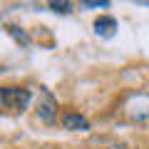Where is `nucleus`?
I'll use <instances>...</instances> for the list:
<instances>
[{"label":"nucleus","mask_w":149,"mask_h":149,"mask_svg":"<svg viewBox=\"0 0 149 149\" xmlns=\"http://www.w3.org/2000/svg\"><path fill=\"white\" fill-rule=\"evenodd\" d=\"M3 100H5V109L13 112H22L30 104V90L25 87H3Z\"/></svg>","instance_id":"obj_1"},{"label":"nucleus","mask_w":149,"mask_h":149,"mask_svg":"<svg viewBox=\"0 0 149 149\" xmlns=\"http://www.w3.org/2000/svg\"><path fill=\"white\" fill-rule=\"evenodd\" d=\"M5 109V100H3V87H0V112Z\"/></svg>","instance_id":"obj_7"},{"label":"nucleus","mask_w":149,"mask_h":149,"mask_svg":"<svg viewBox=\"0 0 149 149\" xmlns=\"http://www.w3.org/2000/svg\"><path fill=\"white\" fill-rule=\"evenodd\" d=\"M85 8H107V0H90V3H82Z\"/></svg>","instance_id":"obj_6"},{"label":"nucleus","mask_w":149,"mask_h":149,"mask_svg":"<svg viewBox=\"0 0 149 149\" xmlns=\"http://www.w3.org/2000/svg\"><path fill=\"white\" fill-rule=\"evenodd\" d=\"M114 27H117V22H114V17H100V20L95 22V30H97V35H112L114 32Z\"/></svg>","instance_id":"obj_4"},{"label":"nucleus","mask_w":149,"mask_h":149,"mask_svg":"<svg viewBox=\"0 0 149 149\" xmlns=\"http://www.w3.org/2000/svg\"><path fill=\"white\" fill-rule=\"evenodd\" d=\"M57 100L52 97L50 90H40V97H37V117L42 119L45 124H52L57 119Z\"/></svg>","instance_id":"obj_2"},{"label":"nucleus","mask_w":149,"mask_h":149,"mask_svg":"<svg viewBox=\"0 0 149 149\" xmlns=\"http://www.w3.org/2000/svg\"><path fill=\"white\" fill-rule=\"evenodd\" d=\"M50 8H52L55 13H70V3H50Z\"/></svg>","instance_id":"obj_5"},{"label":"nucleus","mask_w":149,"mask_h":149,"mask_svg":"<svg viewBox=\"0 0 149 149\" xmlns=\"http://www.w3.org/2000/svg\"><path fill=\"white\" fill-rule=\"evenodd\" d=\"M62 127L70 129V132H87L90 129V122L82 114H77V112H65L62 114Z\"/></svg>","instance_id":"obj_3"}]
</instances>
